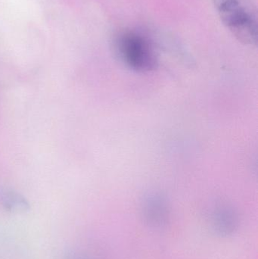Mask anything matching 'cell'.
Here are the masks:
<instances>
[{"instance_id":"obj_1","label":"cell","mask_w":258,"mask_h":259,"mask_svg":"<svg viewBox=\"0 0 258 259\" xmlns=\"http://www.w3.org/2000/svg\"><path fill=\"white\" fill-rule=\"evenodd\" d=\"M113 50L118 59L136 71H149L158 65V57L151 41L134 30H123L113 39Z\"/></svg>"},{"instance_id":"obj_3","label":"cell","mask_w":258,"mask_h":259,"mask_svg":"<svg viewBox=\"0 0 258 259\" xmlns=\"http://www.w3.org/2000/svg\"><path fill=\"white\" fill-rule=\"evenodd\" d=\"M142 217L149 228L154 229L164 228L169 218V211L165 199L156 195L147 197L142 207Z\"/></svg>"},{"instance_id":"obj_5","label":"cell","mask_w":258,"mask_h":259,"mask_svg":"<svg viewBox=\"0 0 258 259\" xmlns=\"http://www.w3.org/2000/svg\"><path fill=\"white\" fill-rule=\"evenodd\" d=\"M0 202L3 206L11 212H24L30 209V205L25 198L13 190H2Z\"/></svg>"},{"instance_id":"obj_4","label":"cell","mask_w":258,"mask_h":259,"mask_svg":"<svg viewBox=\"0 0 258 259\" xmlns=\"http://www.w3.org/2000/svg\"><path fill=\"white\" fill-rule=\"evenodd\" d=\"M239 218L231 208H218L212 218V228L217 235L228 237L233 235L239 228Z\"/></svg>"},{"instance_id":"obj_2","label":"cell","mask_w":258,"mask_h":259,"mask_svg":"<svg viewBox=\"0 0 258 259\" xmlns=\"http://www.w3.org/2000/svg\"><path fill=\"white\" fill-rule=\"evenodd\" d=\"M212 1L221 21L235 37L245 44H257V21L239 0Z\"/></svg>"},{"instance_id":"obj_6","label":"cell","mask_w":258,"mask_h":259,"mask_svg":"<svg viewBox=\"0 0 258 259\" xmlns=\"http://www.w3.org/2000/svg\"><path fill=\"white\" fill-rule=\"evenodd\" d=\"M66 259H88L86 258V257L83 256V255H76V254H74V255H69L68 256V258Z\"/></svg>"}]
</instances>
